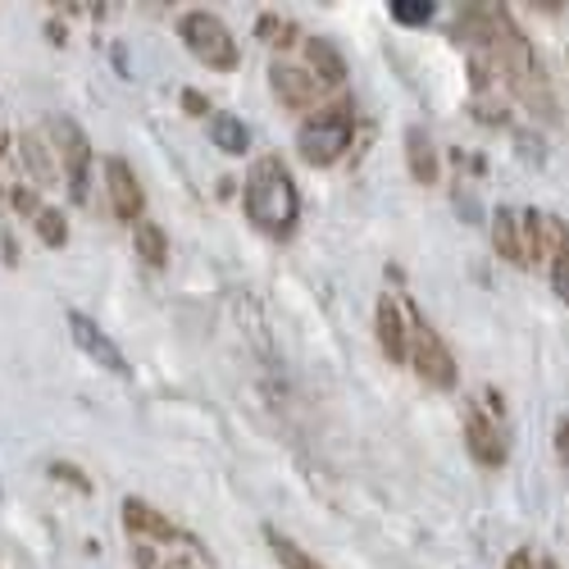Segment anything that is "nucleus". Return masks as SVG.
Segmentation results:
<instances>
[{"mask_svg": "<svg viewBox=\"0 0 569 569\" xmlns=\"http://www.w3.org/2000/svg\"><path fill=\"white\" fill-rule=\"evenodd\" d=\"M247 214L269 237H288L297 228V214H301L297 182L278 156L256 160V169L247 173Z\"/></svg>", "mask_w": 569, "mask_h": 569, "instance_id": "f257e3e1", "label": "nucleus"}, {"mask_svg": "<svg viewBox=\"0 0 569 569\" xmlns=\"http://www.w3.org/2000/svg\"><path fill=\"white\" fill-rule=\"evenodd\" d=\"M406 365H410L429 388H438V392H451L456 378H460V369H456V360H451V347L442 342V333H438V328L423 319L419 310L406 315Z\"/></svg>", "mask_w": 569, "mask_h": 569, "instance_id": "f03ea898", "label": "nucleus"}, {"mask_svg": "<svg viewBox=\"0 0 569 569\" xmlns=\"http://www.w3.org/2000/svg\"><path fill=\"white\" fill-rule=\"evenodd\" d=\"M351 147V110L342 106H328V110H315L301 132H297V151L306 164L315 169H328V164H338Z\"/></svg>", "mask_w": 569, "mask_h": 569, "instance_id": "7ed1b4c3", "label": "nucleus"}, {"mask_svg": "<svg viewBox=\"0 0 569 569\" xmlns=\"http://www.w3.org/2000/svg\"><path fill=\"white\" fill-rule=\"evenodd\" d=\"M178 37H182V46H187V51H192L206 69H214V73L237 69V41H232V32H228V23H223L219 14H210V10H187V14L178 19Z\"/></svg>", "mask_w": 569, "mask_h": 569, "instance_id": "20e7f679", "label": "nucleus"}, {"mask_svg": "<svg viewBox=\"0 0 569 569\" xmlns=\"http://www.w3.org/2000/svg\"><path fill=\"white\" fill-rule=\"evenodd\" d=\"M492 247L506 264H519V269H533L542 260V228H538V210H510L501 206L492 214Z\"/></svg>", "mask_w": 569, "mask_h": 569, "instance_id": "39448f33", "label": "nucleus"}, {"mask_svg": "<svg viewBox=\"0 0 569 569\" xmlns=\"http://www.w3.org/2000/svg\"><path fill=\"white\" fill-rule=\"evenodd\" d=\"M465 447H469L473 460L488 465V469H501L506 465L510 438H506V423H501V406L497 401L465 410Z\"/></svg>", "mask_w": 569, "mask_h": 569, "instance_id": "423d86ee", "label": "nucleus"}, {"mask_svg": "<svg viewBox=\"0 0 569 569\" xmlns=\"http://www.w3.org/2000/svg\"><path fill=\"white\" fill-rule=\"evenodd\" d=\"M106 192H110V206H114V214L119 219H141V210H147V192H141V182H137V173H132V164L128 160H119V156H110L106 160Z\"/></svg>", "mask_w": 569, "mask_h": 569, "instance_id": "0eeeda50", "label": "nucleus"}, {"mask_svg": "<svg viewBox=\"0 0 569 569\" xmlns=\"http://www.w3.org/2000/svg\"><path fill=\"white\" fill-rule=\"evenodd\" d=\"M51 132H56V151H60V160H64V173H69L73 197L82 201V197H87V164H91L87 137H82V128H78V123H69V119H56V123H51Z\"/></svg>", "mask_w": 569, "mask_h": 569, "instance_id": "6e6552de", "label": "nucleus"}, {"mask_svg": "<svg viewBox=\"0 0 569 569\" xmlns=\"http://www.w3.org/2000/svg\"><path fill=\"white\" fill-rule=\"evenodd\" d=\"M69 333H73V342L97 360L101 369H110V373H128V360H123V351L110 342V333H101V323L97 319H87V315H69Z\"/></svg>", "mask_w": 569, "mask_h": 569, "instance_id": "1a4fd4ad", "label": "nucleus"}, {"mask_svg": "<svg viewBox=\"0 0 569 569\" xmlns=\"http://www.w3.org/2000/svg\"><path fill=\"white\" fill-rule=\"evenodd\" d=\"M269 87H273V97L288 106V110H306V106H315V97H319L315 78H310L306 69H297V64H282V60L269 69Z\"/></svg>", "mask_w": 569, "mask_h": 569, "instance_id": "9d476101", "label": "nucleus"}, {"mask_svg": "<svg viewBox=\"0 0 569 569\" xmlns=\"http://www.w3.org/2000/svg\"><path fill=\"white\" fill-rule=\"evenodd\" d=\"M373 338H378V347H383V356L392 365H406V315L392 297H383L373 310Z\"/></svg>", "mask_w": 569, "mask_h": 569, "instance_id": "9b49d317", "label": "nucleus"}, {"mask_svg": "<svg viewBox=\"0 0 569 569\" xmlns=\"http://www.w3.org/2000/svg\"><path fill=\"white\" fill-rule=\"evenodd\" d=\"M123 525H128V533H137V538H151V542H178V529L169 525V519H164L156 506L137 501V497H128V501H123Z\"/></svg>", "mask_w": 569, "mask_h": 569, "instance_id": "f8f14e48", "label": "nucleus"}, {"mask_svg": "<svg viewBox=\"0 0 569 569\" xmlns=\"http://www.w3.org/2000/svg\"><path fill=\"white\" fill-rule=\"evenodd\" d=\"M406 169H410L415 182H423V187L438 182V151H433L429 132H419V128L406 132Z\"/></svg>", "mask_w": 569, "mask_h": 569, "instance_id": "ddd939ff", "label": "nucleus"}, {"mask_svg": "<svg viewBox=\"0 0 569 569\" xmlns=\"http://www.w3.org/2000/svg\"><path fill=\"white\" fill-rule=\"evenodd\" d=\"M306 60H310L315 78L328 82V87L347 78V60H342V51H338L333 41H323V37H306Z\"/></svg>", "mask_w": 569, "mask_h": 569, "instance_id": "4468645a", "label": "nucleus"}, {"mask_svg": "<svg viewBox=\"0 0 569 569\" xmlns=\"http://www.w3.org/2000/svg\"><path fill=\"white\" fill-rule=\"evenodd\" d=\"M210 141H214L219 151H228V156H247L251 128H247L242 119H232V114H214V119H210Z\"/></svg>", "mask_w": 569, "mask_h": 569, "instance_id": "2eb2a0df", "label": "nucleus"}, {"mask_svg": "<svg viewBox=\"0 0 569 569\" xmlns=\"http://www.w3.org/2000/svg\"><path fill=\"white\" fill-rule=\"evenodd\" d=\"M264 542L273 547V556L282 560V569H323L315 556H306V551H301L292 538H282L278 529H264Z\"/></svg>", "mask_w": 569, "mask_h": 569, "instance_id": "dca6fc26", "label": "nucleus"}, {"mask_svg": "<svg viewBox=\"0 0 569 569\" xmlns=\"http://www.w3.org/2000/svg\"><path fill=\"white\" fill-rule=\"evenodd\" d=\"M388 14H392L401 28H423V23H433L438 6H433V0H392Z\"/></svg>", "mask_w": 569, "mask_h": 569, "instance_id": "f3484780", "label": "nucleus"}, {"mask_svg": "<svg viewBox=\"0 0 569 569\" xmlns=\"http://www.w3.org/2000/svg\"><path fill=\"white\" fill-rule=\"evenodd\" d=\"M137 251H141V260H147L151 269H164V260H169L164 232H160L156 223H141V228H137Z\"/></svg>", "mask_w": 569, "mask_h": 569, "instance_id": "a211bd4d", "label": "nucleus"}, {"mask_svg": "<svg viewBox=\"0 0 569 569\" xmlns=\"http://www.w3.org/2000/svg\"><path fill=\"white\" fill-rule=\"evenodd\" d=\"M32 219H37V232H41V242H51V247H64L69 228H64V214H60V210H37Z\"/></svg>", "mask_w": 569, "mask_h": 569, "instance_id": "6ab92c4d", "label": "nucleus"}, {"mask_svg": "<svg viewBox=\"0 0 569 569\" xmlns=\"http://www.w3.org/2000/svg\"><path fill=\"white\" fill-rule=\"evenodd\" d=\"M551 288H556V297L569 306V251L551 256Z\"/></svg>", "mask_w": 569, "mask_h": 569, "instance_id": "aec40b11", "label": "nucleus"}, {"mask_svg": "<svg viewBox=\"0 0 569 569\" xmlns=\"http://www.w3.org/2000/svg\"><path fill=\"white\" fill-rule=\"evenodd\" d=\"M506 569H560V565L551 556H538V551H515L506 560Z\"/></svg>", "mask_w": 569, "mask_h": 569, "instance_id": "412c9836", "label": "nucleus"}, {"mask_svg": "<svg viewBox=\"0 0 569 569\" xmlns=\"http://www.w3.org/2000/svg\"><path fill=\"white\" fill-rule=\"evenodd\" d=\"M182 106H187V114H206V97H201V91H182Z\"/></svg>", "mask_w": 569, "mask_h": 569, "instance_id": "4be33fe9", "label": "nucleus"}, {"mask_svg": "<svg viewBox=\"0 0 569 569\" xmlns=\"http://www.w3.org/2000/svg\"><path fill=\"white\" fill-rule=\"evenodd\" d=\"M556 447L565 451V460H569V419H560L556 423Z\"/></svg>", "mask_w": 569, "mask_h": 569, "instance_id": "5701e85b", "label": "nucleus"}, {"mask_svg": "<svg viewBox=\"0 0 569 569\" xmlns=\"http://www.w3.org/2000/svg\"><path fill=\"white\" fill-rule=\"evenodd\" d=\"M164 569H197V565H187V560H173V565H164Z\"/></svg>", "mask_w": 569, "mask_h": 569, "instance_id": "b1692460", "label": "nucleus"}]
</instances>
